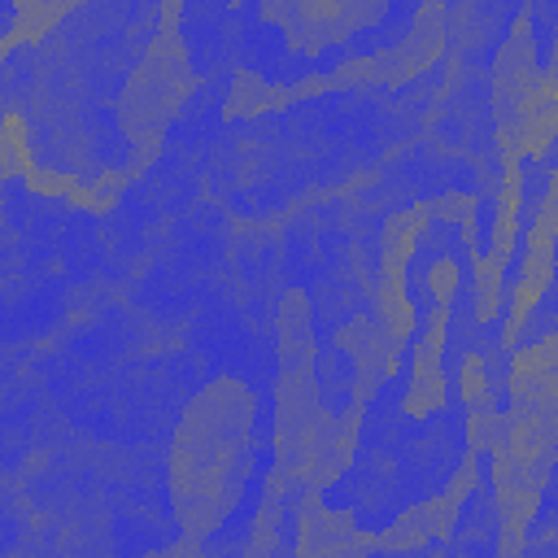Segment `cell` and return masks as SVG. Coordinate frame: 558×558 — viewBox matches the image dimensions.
Listing matches in <instances>:
<instances>
[{
    "mask_svg": "<svg viewBox=\"0 0 558 558\" xmlns=\"http://www.w3.org/2000/svg\"><path fill=\"white\" fill-rule=\"evenodd\" d=\"M353 379H357V366L344 349H336L331 340H323V349L314 353V384H318V401L323 410L331 414H344L349 401H353Z\"/></svg>",
    "mask_w": 558,
    "mask_h": 558,
    "instance_id": "obj_1",
    "label": "cell"
},
{
    "mask_svg": "<svg viewBox=\"0 0 558 558\" xmlns=\"http://www.w3.org/2000/svg\"><path fill=\"white\" fill-rule=\"evenodd\" d=\"M31 449H35V423H31V414L0 410V471H17Z\"/></svg>",
    "mask_w": 558,
    "mask_h": 558,
    "instance_id": "obj_2",
    "label": "cell"
},
{
    "mask_svg": "<svg viewBox=\"0 0 558 558\" xmlns=\"http://www.w3.org/2000/svg\"><path fill=\"white\" fill-rule=\"evenodd\" d=\"M554 31V0H536L532 9V39H536V65L549 70V35Z\"/></svg>",
    "mask_w": 558,
    "mask_h": 558,
    "instance_id": "obj_3",
    "label": "cell"
},
{
    "mask_svg": "<svg viewBox=\"0 0 558 558\" xmlns=\"http://www.w3.org/2000/svg\"><path fill=\"white\" fill-rule=\"evenodd\" d=\"M449 4H462V0H449Z\"/></svg>",
    "mask_w": 558,
    "mask_h": 558,
    "instance_id": "obj_4",
    "label": "cell"
}]
</instances>
